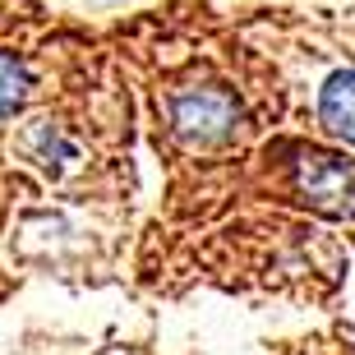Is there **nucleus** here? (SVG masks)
<instances>
[{
    "mask_svg": "<svg viewBox=\"0 0 355 355\" xmlns=\"http://www.w3.org/2000/svg\"><path fill=\"white\" fill-rule=\"evenodd\" d=\"M295 194L300 203L328 217V222H351L355 217V162L342 153H318L304 148L295 157Z\"/></svg>",
    "mask_w": 355,
    "mask_h": 355,
    "instance_id": "obj_1",
    "label": "nucleus"
},
{
    "mask_svg": "<svg viewBox=\"0 0 355 355\" xmlns=\"http://www.w3.org/2000/svg\"><path fill=\"white\" fill-rule=\"evenodd\" d=\"M171 130L184 148H222L240 130V102L226 88H189L171 97Z\"/></svg>",
    "mask_w": 355,
    "mask_h": 355,
    "instance_id": "obj_2",
    "label": "nucleus"
},
{
    "mask_svg": "<svg viewBox=\"0 0 355 355\" xmlns=\"http://www.w3.org/2000/svg\"><path fill=\"white\" fill-rule=\"evenodd\" d=\"M318 120L332 139L355 144V69H337L318 88Z\"/></svg>",
    "mask_w": 355,
    "mask_h": 355,
    "instance_id": "obj_3",
    "label": "nucleus"
},
{
    "mask_svg": "<svg viewBox=\"0 0 355 355\" xmlns=\"http://www.w3.org/2000/svg\"><path fill=\"white\" fill-rule=\"evenodd\" d=\"M28 157L37 162V166H46V171L60 175L69 162L79 157V153H74V144L55 130L51 120H42V125H33V134H28Z\"/></svg>",
    "mask_w": 355,
    "mask_h": 355,
    "instance_id": "obj_4",
    "label": "nucleus"
},
{
    "mask_svg": "<svg viewBox=\"0 0 355 355\" xmlns=\"http://www.w3.org/2000/svg\"><path fill=\"white\" fill-rule=\"evenodd\" d=\"M28 88H33V79H28V65H24L14 51H0V125L24 111Z\"/></svg>",
    "mask_w": 355,
    "mask_h": 355,
    "instance_id": "obj_5",
    "label": "nucleus"
}]
</instances>
